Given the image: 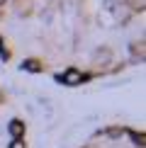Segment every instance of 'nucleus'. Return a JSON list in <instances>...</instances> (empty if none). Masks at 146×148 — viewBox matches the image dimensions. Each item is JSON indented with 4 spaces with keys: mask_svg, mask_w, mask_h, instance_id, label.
Returning <instances> with one entry per match:
<instances>
[{
    "mask_svg": "<svg viewBox=\"0 0 146 148\" xmlns=\"http://www.w3.org/2000/svg\"><path fill=\"white\" fill-rule=\"evenodd\" d=\"M61 80H63L66 85H78V83H81V73H78L76 68H68V71L63 73V78H61Z\"/></svg>",
    "mask_w": 146,
    "mask_h": 148,
    "instance_id": "1",
    "label": "nucleus"
},
{
    "mask_svg": "<svg viewBox=\"0 0 146 148\" xmlns=\"http://www.w3.org/2000/svg\"><path fill=\"white\" fill-rule=\"evenodd\" d=\"M10 134H12V136L22 134V124H20V121H12V124H10Z\"/></svg>",
    "mask_w": 146,
    "mask_h": 148,
    "instance_id": "2",
    "label": "nucleus"
},
{
    "mask_svg": "<svg viewBox=\"0 0 146 148\" xmlns=\"http://www.w3.org/2000/svg\"><path fill=\"white\" fill-rule=\"evenodd\" d=\"M24 68H29V71H39V66H36L34 61H27V63H24Z\"/></svg>",
    "mask_w": 146,
    "mask_h": 148,
    "instance_id": "3",
    "label": "nucleus"
},
{
    "mask_svg": "<svg viewBox=\"0 0 146 148\" xmlns=\"http://www.w3.org/2000/svg\"><path fill=\"white\" fill-rule=\"evenodd\" d=\"M10 148H24V143H22V141H12Z\"/></svg>",
    "mask_w": 146,
    "mask_h": 148,
    "instance_id": "4",
    "label": "nucleus"
},
{
    "mask_svg": "<svg viewBox=\"0 0 146 148\" xmlns=\"http://www.w3.org/2000/svg\"><path fill=\"white\" fill-rule=\"evenodd\" d=\"M0 46H3V39H0Z\"/></svg>",
    "mask_w": 146,
    "mask_h": 148,
    "instance_id": "5",
    "label": "nucleus"
},
{
    "mask_svg": "<svg viewBox=\"0 0 146 148\" xmlns=\"http://www.w3.org/2000/svg\"><path fill=\"white\" fill-rule=\"evenodd\" d=\"M3 3H5V0H0V5H3Z\"/></svg>",
    "mask_w": 146,
    "mask_h": 148,
    "instance_id": "6",
    "label": "nucleus"
}]
</instances>
